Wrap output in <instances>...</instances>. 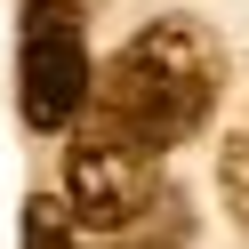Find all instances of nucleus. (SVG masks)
Here are the masks:
<instances>
[{"label":"nucleus","instance_id":"3","mask_svg":"<svg viewBox=\"0 0 249 249\" xmlns=\"http://www.w3.org/2000/svg\"><path fill=\"white\" fill-rule=\"evenodd\" d=\"M65 209L81 217V233H137L161 209V161L89 121L65 145Z\"/></svg>","mask_w":249,"mask_h":249},{"label":"nucleus","instance_id":"1","mask_svg":"<svg viewBox=\"0 0 249 249\" xmlns=\"http://www.w3.org/2000/svg\"><path fill=\"white\" fill-rule=\"evenodd\" d=\"M225 89V49L193 17H153L145 33L121 40V56L97 72V129L129 137L137 153L161 161L169 145L201 137Z\"/></svg>","mask_w":249,"mask_h":249},{"label":"nucleus","instance_id":"2","mask_svg":"<svg viewBox=\"0 0 249 249\" xmlns=\"http://www.w3.org/2000/svg\"><path fill=\"white\" fill-rule=\"evenodd\" d=\"M97 97L89 72V40H81V8L72 0H24V40H17V105L40 137L72 129Z\"/></svg>","mask_w":249,"mask_h":249},{"label":"nucleus","instance_id":"5","mask_svg":"<svg viewBox=\"0 0 249 249\" xmlns=\"http://www.w3.org/2000/svg\"><path fill=\"white\" fill-rule=\"evenodd\" d=\"M217 185H225V209H233V225L249 233V129H233L225 161H217Z\"/></svg>","mask_w":249,"mask_h":249},{"label":"nucleus","instance_id":"4","mask_svg":"<svg viewBox=\"0 0 249 249\" xmlns=\"http://www.w3.org/2000/svg\"><path fill=\"white\" fill-rule=\"evenodd\" d=\"M24 249H89V233L65 209V193H33L24 201Z\"/></svg>","mask_w":249,"mask_h":249}]
</instances>
